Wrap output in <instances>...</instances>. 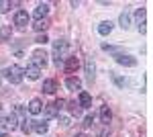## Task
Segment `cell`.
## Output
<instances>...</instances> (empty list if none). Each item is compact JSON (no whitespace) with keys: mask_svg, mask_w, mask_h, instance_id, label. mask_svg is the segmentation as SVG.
Wrapping results in <instances>:
<instances>
[{"mask_svg":"<svg viewBox=\"0 0 153 137\" xmlns=\"http://www.w3.org/2000/svg\"><path fill=\"white\" fill-rule=\"evenodd\" d=\"M33 66H35V68H45V66H47V53H45V51H35V53H33Z\"/></svg>","mask_w":153,"mask_h":137,"instance_id":"3957f363","label":"cell"},{"mask_svg":"<svg viewBox=\"0 0 153 137\" xmlns=\"http://www.w3.org/2000/svg\"><path fill=\"white\" fill-rule=\"evenodd\" d=\"M110 31H112V23H110V21L100 23V27H98V33H100V35H108Z\"/></svg>","mask_w":153,"mask_h":137,"instance_id":"2e32d148","label":"cell"},{"mask_svg":"<svg viewBox=\"0 0 153 137\" xmlns=\"http://www.w3.org/2000/svg\"><path fill=\"white\" fill-rule=\"evenodd\" d=\"M33 27H35V31H45V29L49 27V21L47 19H41V21H37Z\"/></svg>","mask_w":153,"mask_h":137,"instance_id":"d6986e66","label":"cell"},{"mask_svg":"<svg viewBox=\"0 0 153 137\" xmlns=\"http://www.w3.org/2000/svg\"><path fill=\"white\" fill-rule=\"evenodd\" d=\"M21 129H23V133L27 135V133L31 131V125H29V121H23V125H21Z\"/></svg>","mask_w":153,"mask_h":137,"instance_id":"cb8c5ba5","label":"cell"},{"mask_svg":"<svg viewBox=\"0 0 153 137\" xmlns=\"http://www.w3.org/2000/svg\"><path fill=\"white\" fill-rule=\"evenodd\" d=\"M47 12H49V4L41 2V4H37V8H35V12H33V16H35L37 21H41V19H43Z\"/></svg>","mask_w":153,"mask_h":137,"instance_id":"8992f818","label":"cell"},{"mask_svg":"<svg viewBox=\"0 0 153 137\" xmlns=\"http://www.w3.org/2000/svg\"><path fill=\"white\" fill-rule=\"evenodd\" d=\"M118 21H120V27H123V29H129V25H131V16L127 14V12H123Z\"/></svg>","mask_w":153,"mask_h":137,"instance_id":"ffe728a7","label":"cell"},{"mask_svg":"<svg viewBox=\"0 0 153 137\" xmlns=\"http://www.w3.org/2000/svg\"><path fill=\"white\" fill-rule=\"evenodd\" d=\"M55 90H57V84H55V80H45V82H43V92L53 94Z\"/></svg>","mask_w":153,"mask_h":137,"instance_id":"7c38bea8","label":"cell"},{"mask_svg":"<svg viewBox=\"0 0 153 137\" xmlns=\"http://www.w3.org/2000/svg\"><path fill=\"white\" fill-rule=\"evenodd\" d=\"M65 86H68L70 90H80V88H82V82L78 80V78H68V80H65Z\"/></svg>","mask_w":153,"mask_h":137,"instance_id":"5bb4252c","label":"cell"},{"mask_svg":"<svg viewBox=\"0 0 153 137\" xmlns=\"http://www.w3.org/2000/svg\"><path fill=\"white\" fill-rule=\"evenodd\" d=\"M84 66H86V74H88V78H90V80H94V70H96V68H94V61H92V57H88Z\"/></svg>","mask_w":153,"mask_h":137,"instance_id":"4fadbf2b","label":"cell"},{"mask_svg":"<svg viewBox=\"0 0 153 137\" xmlns=\"http://www.w3.org/2000/svg\"><path fill=\"white\" fill-rule=\"evenodd\" d=\"M35 41H37V43H47L49 39H47V35H41V37H37Z\"/></svg>","mask_w":153,"mask_h":137,"instance_id":"4316f807","label":"cell"},{"mask_svg":"<svg viewBox=\"0 0 153 137\" xmlns=\"http://www.w3.org/2000/svg\"><path fill=\"white\" fill-rule=\"evenodd\" d=\"M4 74H6V78L10 84H21L23 82V76H25V70L19 68V66H10V68L4 70Z\"/></svg>","mask_w":153,"mask_h":137,"instance_id":"7a4b0ae2","label":"cell"},{"mask_svg":"<svg viewBox=\"0 0 153 137\" xmlns=\"http://www.w3.org/2000/svg\"><path fill=\"white\" fill-rule=\"evenodd\" d=\"M29 19H31V16H29L27 10H19L14 14V25H16V27H27V25H29Z\"/></svg>","mask_w":153,"mask_h":137,"instance_id":"5b68a950","label":"cell"},{"mask_svg":"<svg viewBox=\"0 0 153 137\" xmlns=\"http://www.w3.org/2000/svg\"><path fill=\"white\" fill-rule=\"evenodd\" d=\"M76 137H86V135H84V133H80V135H76Z\"/></svg>","mask_w":153,"mask_h":137,"instance_id":"4dcf8cb0","label":"cell"},{"mask_svg":"<svg viewBox=\"0 0 153 137\" xmlns=\"http://www.w3.org/2000/svg\"><path fill=\"white\" fill-rule=\"evenodd\" d=\"M117 61L120 66H127V68H135L137 66V59L131 55H117Z\"/></svg>","mask_w":153,"mask_h":137,"instance_id":"52a82bcc","label":"cell"},{"mask_svg":"<svg viewBox=\"0 0 153 137\" xmlns=\"http://www.w3.org/2000/svg\"><path fill=\"white\" fill-rule=\"evenodd\" d=\"M10 8V2L8 0H0V12H6Z\"/></svg>","mask_w":153,"mask_h":137,"instance_id":"603a6c76","label":"cell"},{"mask_svg":"<svg viewBox=\"0 0 153 137\" xmlns=\"http://www.w3.org/2000/svg\"><path fill=\"white\" fill-rule=\"evenodd\" d=\"M65 51H68V41L65 39H59L55 41V45H53V61H55V66H59L63 59H65Z\"/></svg>","mask_w":153,"mask_h":137,"instance_id":"6da1fadb","label":"cell"},{"mask_svg":"<svg viewBox=\"0 0 153 137\" xmlns=\"http://www.w3.org/2000/svg\"><path fill=\"white\" fill-rule=\"evenodd\" d=\"M80 106H84V109L92 106V96L88 92H80Z\"/></svg>","mask_w":153,"mask_h":137,"instance_id":"8fae6325","label":"cell"},{"mask_svg":"<svg viewBox=\"0 0 153 137\" xmlns=\"http://www.w3.org/2000/svg\"><path fill=\"white\" fill-rule=\"evenodd\" d=\"M25 74H27V76H29L31 80H37V78L41 76V70L35 68V66H31V68H27V72H25Z\"/></svg>","mask_w":153,"mask_h":137,"instance_id":"e0dca14e","label":"cell"},{"mask_svg":"<svg viewBox=\"0 0 153 137\" xmlns=\"http://www.w3.org/2000/svg\"><path fill=\"white\" fill-rule=\"evenodd\" d=\"M135 19L139 21V25H143V19H145V8H139V10L135 12Z\"/></svg>","mask_w":153,"mask_h":137,"instance_id":"7402d4cb","label":"cell"},{"mask_svg":"<svg viewBox=\"0 0 153 137\" xmlns=\"http://www.w3.org/2000/svg\"><path fill=\"white\" fill-rule=\"evenodd\" d=\"M57 113H59V109L55 106V103L47 104V109H45V115H47L49 119H51V117H57Z\"/></svg>","mask_w":153,"mask_h":137,"instance_id":"ac0fdd59","label":"cell"},{"mask_svg":"<svg viewBox=\"0 0 153 137\" xmlns=\"http://www.w3.org/2000/svg\"><path fill=\"white\" fill-rule=\"evenodd\" d=\"M0 137H10V135H8V133H2V131H0Z\"/></svg>","mask_w":153,"mask_h":137,"instance_id":"f546056e","label":"cell"},{"mask_svg":"<svg viewBox=\"0 0 153 137\" xmlns=\"http://www.w3.org/2000/svg\"><path fill=\"white\" fill-rule=\"evenodd\" d=\"M55 106H57L59 111H61V109L65 106V100H63V98H59V100H55Z\"/></svg>","mask_w":153,"mask_h":137,"instance_id":"484cf974","label":"cell"},{"mask_svg":"<svg viewBox=\"0 0 153 137\" xmlns=\"http://www.w3.org/2000/svg\"><path fill=\"white\" fill-rule=\"evenodd\" d=\"M78 68H80V59H78V57H68V61H65V72H68V74H74Z\"/></svg>","mask_w":153,"mask_h":137,"instance_id":"ba28073f","label":"cell"},{"mask_svg":"<svg viewBox=\"0 0 153 137\" xmlns=\"http://www.w3.org/2000/svg\"><path fill=\"white\" fill-rule=\"evenodd\" d=\"M92 125V117H86V119H84V127H90Z\"/></svg>","mask_w":153,"mask_h":137,"instance_id":"83f0119b","label":"cell"},{"mask_svg":"<svg viewBox=\"0 0 153 137\" xmlns=\"http://www.w3.org/2000/svg\"><path fill=\"white\" fill-rule=\"evenodd\" d=\"M43 111V104H41V100L39 98H33L31 103H29V113L31 115H39Z\"/></svg>","mask_w":153,"mask_h":137,"instance_id":"9c48e42d","label":"cell"},{"mask_svg":"<svg viewBox=\"0 0 153 137\" xmlns=\"http://www.w3.org/2000/svg\"><path fill=\"white\" fill-rule=\"evenodd\" d=\"M10 35H12L10 25H8V27H0V41H8V39H10Z\"/></svg>","mask_w":153,"mask_h":137,"instance_id":"9a60e30c","label":"cell"},{"mask_svg":"<svg viewBox=\"0 0 153 137\" xmlns=\"http://www.w3.org/2000/svg\"><path fill=\"white\" fill-rule=\"evenodd\" d=\"M59 123H61V127H70V119H68V117H61Z\"/></svg>","mask_w":153,"mask_h":137,"instance_id":"d4e9b609","label":"cell"},{"mask_svg":"<svg viewBox=\"0 0 153 137\" xmlns=\"http://www.w3.org/2000/svg\"><path fill=\"white\" fill-rule=\"evenodd\" d=\"M33 123H35V125L31 127V129H35L37 133H45V131H47V123H37V121H33Z\"/></svg>","mask_w":153,"mask_h":137,"instance_id":"44dd1931","label":"cell"},{"mask_svg":"<svg viewBox=\"0 0 153 137\" xmlns=\"http://www.w3.org/2000/svg\"><path fill=\"white\" fill-rule=\"evenodd\" d=\"M0 127L14 131V129H16V117H14V115H6V117H2V119H0Z\"/></svg>","mask_w":153,"mask_h":137,"instance_id":"277c9868","label":"cell"},{"mask_svg":"<svg viewBox=\"0 0 153 137\" xmlns=\"http://www.w3.org/2000/svg\"><path fill=\"white\" fill-rule=\"evenodd\" d=\"M70 111H71V113H78V104H76V103H70Z\"/></svg>","mask_w":153,"mask_h":137,"instance_id":"f1b7e54d","label":"cell"},{"mask_svg":"<svg viewBox=\"0 0 153 137\" xmlns=\"http://www.w3.org/2000/svg\"><path fill=\"white\" fill-rule=\"evenodd\" d=\"M110 119H112L110 109H108V106H102V109H100V121H102L104 125H108V123H110Z\"/></svg>","mask_w":153,"mask_h":137,"instance_id":"30bf717a","label":"cell"}]
</instances>
